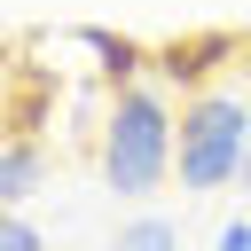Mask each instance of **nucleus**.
Returning a JSON list of instances; mask_svg holds the SVG:
<instances>
[{"mask_svg":"<svg viewBox=\"0 0 251 251\" xmlns=\"http://www.w3.org/2000/svg\"><path fill=\"white\" fill-rule=\"evenodd\" d=\"M212 251H251V220H220V235H212Z\"/></svg>","mask_w":251,"mask_h":251,"instance_id":"8","label":"nucleus"},{"mask_svg":"<svg viewBox=\"0 0 251 251\" xmlns=\"http://www.w3.org/2000/svg\"><path fill=\"white\" fill-rule=\"evenodd\" d=\"M78 47L94 55V71H102L110 86H133V78H141V71L157 63L149 47H133V39H118V31H78Z\"/></svg>","mask_w":251,"mask_h":251,"instance_id":"5","label":"nucleus"},{"mask_svg":"<svg viewBox=\"0 0 251 251\" xmlns=\"http://www.w3.org/2000/svg\"><path fill=\"white\" fill-rule=\"evenodd\" d=\"M39 180H47V149H39L31 133H8V149H0V204L24 212V204L39 196Z\"/></svg>","mask_w":251,"mask_h":251,"instance_id":"4","label":"nucleus"},{"mask_svg":"<svg viewBox=\"0 0 251 251\" xmlns=\"http://www.w3.org/2000/svg\"><path fill=\"white\" fill-rule=\"evenodd\" d=\"M235 55H243V47H235L227 31H196V39H173V47L157 55V71H165L173 86H188V94H204V86H212V78H220V71H227Z\"/></svg>","mask_w":251,"mask_h":251,"instance_id":"3","label":"nucleus"},{"mask_svg":"<svg viewBox=\"0 0 251 251\" xmlns=\"http://www.w3.org/2000/svg\"><path fill=\"white\" fill-rule=\"evenodd\" d=\"M0 251H47V235H39L24 212H8V220H0Z\"/></svg>","mask_w":251,"mask_h":251,"instance_id":"7","label":"nucleus"},{"mask_svg":"<svg viewBox=\"0 0 251 251\" xmlns=\"http://www.w3.org/2000/svg\"><path fill=\"white\" fill-rule=\"evenodd\" d=\"M243 149H251V102L235 86H204L180 102V157L173 180L180 196H220L243 180Z\"/></svg>","mask_w":251,"mask_h":251,"instance_id":"2","label":"nucleus"},{"mask_svg":"<svg viewBox=\"0 0 251 251\" xmlns=\"http://www.w3.org/2000/svg\"><path fill=\"white\" fill-rule=\"evenodd\" d=\"M173 157H180V118H173L165 86H149V78L118 86L102 110V188L126 204H149L173 180Z\"/></svg>","mask_w":251,"mask_h":251,"instance_id":"1","label":"nucleus"},{"mask_svg":"<svg viewBox=\"0 0 251 251\" xmlns=\"http://www.w3.org/2000/svg\"><path fill=\"white\" fill-rule=\"evenodd\" d=\"M110 251H180V227H173L165 212H133V220L110 235Z\"/></svg>","mask_w":251,"mask_h":251,"instance_id":"6","label":"nucleus"},{"mask_svg":"<svg viewBox=\"0 0 251 251\" xmlns=\"http://www.w3.org/2000/svg\"><path fill=\"white\" fill-rule=\"evenodd\" d=\"M235 188H243V196H251V149H243V180H235Z\"/></svg>","mask_w":251,"mask_h":251,"instance_id":"9","label":"nucleus"}]
</instances>
